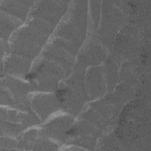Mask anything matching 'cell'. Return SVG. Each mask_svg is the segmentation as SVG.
I'll use <instances>...</instances> for the list:
<instances>
[{"mask_svg": "<svg viewBox=\"0 0 151 151\" xmlns=\"http://www.w3.org/2000/svg\"><path fill=\"white\" fill-rule=\"evenodd\" d=\"M34 3V1H1V12L4 11V14H8L6 15H11L24 21Z\"/></svg>", "mask_w": 151, "mask_h": 151, "instance_id": "obj_2", "label": "cell"}, {"mask_svg": "<svg viewBox=\"0 0 151 151\" xmlns=\"http://www.w3.org/2000/svg\"><path fill=\"white\" fill-rule=\"evenodd\" d=\"M73 122V119L71 116H59L45 124L44 132L51 134L53 137L63 139Z\"/></svg>", "mask_w": 151, "mask_h": 151, "instance_id": "obj_3", "label": "cell"}, {"mask_svg": "<svg viewBox=\"0 0 151 151\" xmlns=\"http://www.w3.org/2000/svg\"><path fill=\"white\" fill-rule=\"evenodd\" d=\"M31 99V105L42 120L47 119L60 107L57 96L53 94H41Z\"/></svg>", "mask_w": 151, "mask_h": 151, "instance_id": "obj_1", "label": "cell"}]
</instances>
